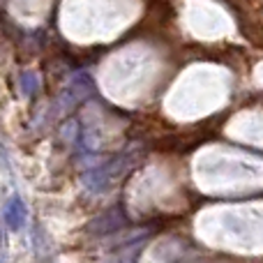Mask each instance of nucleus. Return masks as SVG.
<instances>
[{"instance_id": "obj_1", "label": "nucleus", "mask_w": 263, "mask_h": 263, "mask_svg": "<svg viewBox=\"0 0 263 263\" xmlns=\"http://www.w3.org/2000/svg\"><path fill=\"white\" fill-rule=\"evenodd\" d=\"M5 224H7L12 231H18V229L26 224V205L18 196H12L5 205Z\"/></svg>"}]
</instances>
